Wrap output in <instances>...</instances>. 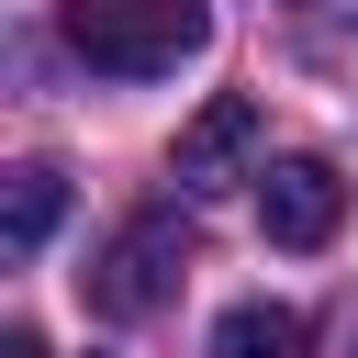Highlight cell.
I'll list each match as a JSON object with an SVG mask.
<instances>
[{"instance_id": "obj_5", "label": "cell", "mask_w": 358, "mask_h": 358, "mask_svg": "<svg viewBox=\"0 0 358 358\" xmlns=\"http://www.w3.org/2000/svg\"><path fill=\"white\" fill-rule=\"evenodd\" d=\"M56 213H67V179H56L45 157H22V168H11V190H0V246H11V257H34V246L56 235Z\"/></svg>"}, {"instance_id": "obj_6", "label": "cell", "mask_w": 358, "mask_h": 358, "mask_svg": "<svg viewBox=\"0 0 358 358\" xmlns=\"http://www.w3.org/2000/svg\"><path fill=\"white\" fill-rule=\"evenodd\" d=\"M213 358H313V324L291 302H235L213 324Z\"/></svg>"}, {"instance_id": "obj_1", "label": "cell", "mask_w": 358, "mask_h": 358, "mask_svg": "<svg viewBox=\"0 0 358 358\" xmlns=\"http://www.w3.org/2000/svg\"><path fill=\"white\" fill-rule=\"evenodd\" d=\"M213 45V0H67V56L101 78H168Z\"/></svg>"}, {"instance_id": "obj_4", "label": "cell", "mask_w": 358, "mask_h": 358, "mask_svg": "<svg viewBox=\"0 0 358 358\" xmlns=\"http://www.w3.org/2000/svg\"><path fill=\"white\" fill-rule=\"evenodd\" d=\"M246 145H257V101H246V90H213V101L179 123V157H168V168H179V190H235V179H246Z\"/></svg>"}, {"instance_id": "obj_2", "label": "cell", "mask_w": 358, "mask_h": 358, "mask_svg": "<svg viewBox=\"0 0 358 358\" xmlns=\"http://www.w3.org/2000/svg\"><path fill=\"white\" fill-rule=\"evenodd\" d=\"M179 268H190V224H179L168 201H145V213H123L112 246L90 257V313L134 324V313H157V302L179 291Z\"/></svg>"}, {"instance_id": "obj_7", "label": "cell", "mask_w": 358, "mask_h": 358, "mask_svg": "<svg viewBox=\"0 0 358 358\" xmlns=\"http://www.w3.org/2000/svg\"><path fill=\"white\" fill-rule=\"evenodd\" d=\"M0 358H45V336H34V324H11V336H0Z\"/></svg>"}, {"instance_id": "obj_3", "label": "cell", "mask_w": 358, "mask_h": 358, "mask_svg": "<svg viewBox=\"0 0 358 358\" xmlns=\"http://www.w3.org/2000/svg\"><path fill=\"white\" fill-rule=\"evenodd\" d=\"M336 213H347V179H336L324 157H280V168H257V224H268V246H324Z\"/></svg>"}]
</instances>
